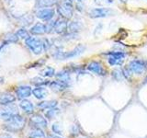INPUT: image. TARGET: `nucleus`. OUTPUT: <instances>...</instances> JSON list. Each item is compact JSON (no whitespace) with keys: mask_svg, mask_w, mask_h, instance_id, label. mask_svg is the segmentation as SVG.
Returning a JSON list of instances; mask_svg holds the SVG:
<instances>
[{"mask_svg":"<svg viewBox=\"0 0 147 138\" xmlns=\"http://www.w3.org/2000/svg\"><path fill=\"white\" fill-rule=\"evenodd\" d=\"M26 119L21 116L20 113L15 114L10 119L6 121L5 123V128L7 129V132H18L25 126Z\"/></svg>","mask_w":147,"mask_h":138,"instance_id":"nucleus-1","label":"nucleus"},{"mask_svg":"<svg viewBox=\"0 0 147 138\" xmlns=\"http://www.w3.org/2000/svg\"><path fill=\"white\" fill-rule=\"evenodd\" d=\"M86 46L79 44L77 45L76 48H74L73 50L69 51V52H63L62 50H57L56 52L53 53V57L56 58L58 60H67V59H72L79 56L80 54H82L85 52Z\"/></svg>","mask_w":147,"mask_h":138,"instance_id":"nucleus-2","label":"nucleus"},{"mask_svg":"<svg viewBox=\"0 0 147 138\" xmlns=\"http://www.w3.org/2000/svg\"><path fill=\"white\" fill-rule=\"evenodd\" d=\"M57 13L62 18L70 20L74 16V7L72 0H62L57 6Z\"/></svg>","mask_w":147,"mask_h":138,"instance_id":"nucleus-3","label":"nucleus"},{"mask_svg":"<svg viewBox=\"0 0 147 138\" xmlns=\"http://www.w3.org/2000/svg\"><path fill=\"white\" fill-rule=\"evenodd\" d=\"M25 45L29 48L30 51L36 55H39L43 53L44 50V44H43V40H40L37 37H32L30 36L29 38L25 40Z\"/></svg>","mask_w":147,"mask_h":138,"instance_id":"nucleus-4","label":"nucleus"},{"mask_svg":"<svg viewBox=\"0 0 147 138\" xmlns=\"http://www.w3.org/2000/svg\"><path fill=\"white\" fill-rule=\"evenodd\" d=\"M126 57V53L121 51H114L108 53V63L109 66H121Z\"/></svg>","mask_w":147,"mask_h":138,"instance_id":"nucleus-5","label":"nucleus"},{"mask_svg":"<svg viewBox=\"0 0 147 138\" xmlns=\"http://www.w3.org/2000/svg\"><path fill=\"white\" fill-rule=\"evenodd\" d=\"M114 11L109 7H95L92 8L88 12V16L91 18H101L111 16Z\"/></svg>","mask_w":147,"mask_h":138,"instance_id":"nucleus-6","label":"nucleus"},{"mask_svg":"<svg viewBox=\"0 0 147 138\" xmlns=\"http://www.w3.org/2000/svg\"><path fill=\"white\" fill-rule=\"evenodd\" d=\"M129 69L131 71L132 74H135V75H142L146 70V63L142 60H132L128 64Z\"/></svg>","mask_w":147,"mask_h":138,"instance_id":"nucleus-7","label":"nucleus"},{"mask_svg":"<svg viewBox=\"0 0 147 138\" xmlns=\"http://www.w3.org/2000/svg\"><path fill=\"white\" fill-rule=\"evenodd\" d=\"M18 113V107L13 104H9L7 106H3V108L0 110V118L4 120L5 122L7 121L8 119H10L15 114Z\"/></svg>","mask_w":147,"mask_h":138,"instance_id":"nucleus-8","label":"nucleus"},{"mask_svg":"<svg viewBox=\"0 0 147 138\" xmlns=\"http://www.w3.org/2000/svg\"><path fill=\"white\" fill-rule=\"evenodd\" d=\"M55 15V10L52 7H44L39 8L36 11V17L43 21H50L52 20Z\"/></svg>","mask_w":147,"mask_h":138,"instance_id":"nucleus-9","label":"nucleus"},{"mask_svg":"<svg viewBox=\"0 0 147 138\" xmlns=\"http://www.w3.org/2000/svg\"><path fill=\"white\" fill-rule=\"evenodd\" d=\"M86 69L89 72L94 73L96 76H105L106 75V69L103 66V64L98 61H91L87 64Z\"/></svg>","mask_w":147,"mask_h":138,"instance_id":"nucleus-10","label":"nucleus"},{"mask_svg":"<svg viewBox=\"0 0 147 138\" xmlns=\"http://www.w3.org/2000/svg\"><path fill=\"white\" fill-rule=\"evenodd\" d=\"M15 94L17 96V99H20V100L25 99L31 96L32 89L30 86H28V85L20 86L15 89Z\"/></svg>","mask_w":147,"mask_h":138,"instance_id":"nucleus-11","label":"nucleus"},{"mask_svg":"<svg viewBox=\"0 0 147 138\" xmlns=\"http://www.w3.org/2000/svg\"><path fill=\"white\" fill-rule=\"evenodd\" d=\"M30 123L32 124L33 127L37 128H46L48 125V122L43 116H41L40 114H34L30 117Z\"/></svg>","mask_w":147,"mask_h":138,"instance_id":"nucleus-12","label":"nucleus"},{"mask_svg":"<svg viewBox=\"0 0 147 138\" xmlns=\"http://www.w3.org/2000/svg\"><path fill=\"white\" fill-rule=\"evenodd\" d=\"M68 30V22L67 20L64 18H59V20H55L54 24V30L53 31L56 32L57 34H63Z\"/></svg>","mask_w":147,"mask_h":138,"instance_id":"nucleus-13","label":"nucleus"},{"mask_svg":"<svg viewBox=\"0 0 147 138\" xmlns=\"http://www.w3.org/2000/svg\"><path fill=\"white\" fill-rule=\"evenodd\" d=\"M17 97L12 94L11 92H3L0 94V105L7 106L9 104H13L16 101Z\"/></svg>","mask_w":147,"mask_h":138,"instance_id":"nucleus-14","label":"nucleus"},{"mask_svg":"<svg viewBox=\"0 0 147 138\" xmlns=\"http://www.w3.org/2000/svg\"><path fill=\"white\" fill-rule=\"evenodd\" d=\"M30 32L32 35H43L45 33H47V30H46V25L43 24L41 22H38L36 23L35 25H33L30 30Z\"/></svg>","mask_w":147,"mask_h":138,"instance_id":"nucleus-15","label":"nucleus"},{"mask_svg":"<svg viewBox=\"0 0 147 138\" xmlns=\"http://www.w3.org/2000/svg\"><path fill=\"white\" fill-rule=\"evenodd\" d=\"M20 108L27 114H32L34 112V105L29 99H22L20 102Z\"/></svg>","mask_w":147,"mask_h":138,"instance_id":"nucleus-16","label":"nucleus"},{"mask_svg":"<svg viewBox=\"0 0 147 138\" xmlns=\"http://www.w3.org/2000/svg\"><path fill=\"white\" fill-rule=\"evenodd\" d=\"M32 95H33L37 99H43L48 95V91L44 87H36L32 89Z\"/></svg>","mask_w":147,"mask_h":138,"instance_id":"nucleus-17","label":"nucleus"},{"mask_svg":"<svg viewBox=\"0 0 147 138\" xmlns=\"http://www.w3.org/2000/svg\"><path fill=\"white\" fill-rule=\"evenodd\" d=\"M55 77H56V79L62 81L63 83H65V84L69 87L71 83V76H70V73L66 70H62L58 72L57 74H55Z\"/></svg>","mask_w":147,"mask_h":138,"instance_id":"nucleus-18","label":"nucleus"},{"mask_svg":"<svg viewBox=\"0 0 147 138\" xmlns=\"http://www.w3.org/2000/svg\"><path fill=\"white\" fill-rule=\"evenodd\" d=\"M50 87L52 89L53 91H56V92H60V91H63L68 87V86L65 84V83H63L62 81H60L58 79L54 80V81H51L50 84H49Z\"/></svg>","mask_w":147,"mask_h":138,"instance_id":"nucleus-19","label":"nucleus"},{"mask_svg":"<svg viewBox=\"0 0 147 138\" xmlns=\"http://www.w3.org/2000/svg\"><path fill=\"white\" fill-rule=\"evenodd\" d=\"M83 29V24L80 20H73L68 24V31L71 33H77Z\"/></svg>","mask_w":147,"mask_h":138,"instance_id":"nucleus-20","label":"nucleus"},{"mask_svg":"<svg viewBox=\"0 0 147 138\" xmlns=\"http://www.w3.org/2000/svg\"><path fill=\"white\" fill-rule=\"evenodd\" d=\"M56 106H57L56 100H47V101H42V102L38 103L37 107L41 110H48L50 109L55 108Z\"/></svg>","mask_w":147,"mask_h":138,"instance_id":"nucleus-21","label":"nucleus"},{"mask_svg":"<svg viewBox=\"0 0 147 138\" xmlns=\"http://www.w3.org/2000/svg\"><path fill=\"white\" fill-rule=\"evenodd\" d=\"M30 138H46V135L41 128L33 127L29 133Z\"/></svg>","mask_w":147,"mask_h":138,"instance_id":"nucleus-22","label":"nucleus"},{"mask_svg":"<svg viewBox=\"0 0 147 138\" xmlns=\"http://www.w3.org/2000/svg\"><path fill=\"white\" fill-rule=\"evenodd\" d=\"M57 3V0H37L36 1V8H44L51 7Z\"/></svg>","mask_w":147,"mask_h":138,"instance_id":"nucleus-23","label":"nucleus"},{"mask_svg":"<svg viewBox=\"0 0 147 138\" xmlns=\"http://www.w3.org/2000/svg\"><path fill=\"white\" fill-rule=\"evenodd\" d=\"M31 83L33 85H35L36 87H44V86L49 85L50 81L46 80V79H44V78L40 77V76H36V77H33L31 79Z\"/></svg>","mask_w":147,"mask_h":138,"instance_id":"nucleus-24","label":"nucleus"},{"mask_svg":"<svg viewBox=\"0 0 147 138\" xmlns=\"http://www.w3.org/2000/svg\"><path fill=\"white\" fill-rule=\"evenodd\" d=\"M40 75L43 77H53L55 76V70L53 67L47 66L40 72Z\"/></svg>","mask_w":147,"mask_h":138,"instance_id":"nucleus-25","label":"nucleus"},{"mask_svg":"<svg viewBox=\"0 0 147 138\" xmlns=\"http://www.w3.org/2000/svg\"><path fill=\"white\" fill-rule=\"evenodd\" d=\"M59 113H60V110H58L56 107H55V108L48 110L45 113V116H46V118L52 120V119H54L55 117H56Z\"/></svg>","mask_w":147,"mask_h":138,"instance_id":"nucleus-26","label":"nucleus"},{"mask_svg":"<svg viewBox=\"0 0 147 138\" xmlns=\"http://www.w3.org/2000/svg\"><path fill=\"white\" fill-rule=\"evenodd\" d=\"M112 76L114 77V79H116L117 81L122 80L123 78H125L123 76L122 69H114L112 72Z\"/></svg>","mask_w":147,"mask_h":138,"instance_id":"nucleus-27","label":"nucleus"},{"mask_svg":"<svg viewBox=\"0 0 147 138\" xmlns=\"http://www.w3.org/2000/svg\"><path fill=\"white\" fill-rule=\"evenodd\" d=\"M17 35H18V38H21V39H24V40H26L27 38H29L30 37L29 31H28L26 29H24V28H21V29L18 30L17 31Z\"/></svg>","mask_w":147,"mask_h":138,"instance_id":"nucleus-28","label":"nucleus"},{"mask_svg":"<svg viewBox=\"0 0 147 138\" xmlns=\"http://www.w3.org/2000/svg\"><path fill=\"white\" fill-rule=\"evenodd\" d=\"M18 41V37L17 35V33H8L5 39V41L6 43H17Z\"/></svg>","mask_w":147,"mask_h":138,"instance_id":"nucleus-29","label":"nucleus"},{"mask_svg":"<svg viewBox=\"0 0 147 138\" xmlns=\"http://www.w3.org/2000/svg\"><path fill=\"white\" fill-rule=\"evenodd\" d=\"M52 130L54 133H56V135H62L63 133V130L59 123H53L52 126Z\"/></svg>","mask_w":147,"mask_h":138,"instance_id":"nucleus-30","label":"nucleus"},{"mask_svg":"<svg viewBox=\"0 0 147 138\" xmlns=\"http://www.w3.org/2000/svg\"><path fill=\"white\" fill-rule=\"evenodd\" d=\"M114 1L113 0H95V3L98 6H106V5H110Z\"/></svg>","mask_w":147,"mask_h":138,"instance_id":"nucleus-31","label":"nucleus"},{"mask_svg":"<svg viewBox=\"0 0 147 138\" xmlns=\"http://www.w3.org/2000/svg\"><path fill=\"white\" fill-rule=\"evenodd\" d=\"M0 138H13L11 135H9L7 133H2V135H0Z\"/></svg>","mask_w":147,"mask_h":138,"instance_id":"nucleus-32","label":"nucleus"},{"mask_svg":"<svg viewBox=\"0 0 147 138\" xmlns=\"http://www.w3.org/2000/svg\"><path fill=\"white\" fill-rule=\"evenodd\" d=\"M48 138H62L61 136H58V135H50L48 136Z\"/></svg>","mask_w":147,"mask_h":138,"instance_id":"nucleus-33","label":"nucleus"},{"mask_svg":"<svg viewBox=\"0 0 147 138\" xmlns=\"http://www.w3.org/2000/svg\"><path fill=\"white\" fill-rule=\"evenodd\" d=\"M119 1H121L122 4H126L128 2V0H119Z\"/></svg>","mask_w":147,"mask_h":138,"instance_id":"nucleus-34","label":"nucleus"},{"mask_svg":"<svg viewBox=\"0 0 147 138\" xmlns=\"http://www.w3.org/2000/svg\"><path fill=\"white\" fill-rule=\"evenodd\" d=\"M83 1H85V0H77V2H83Z\"/></svg>","mask_w":147,"mask_h":138,"instance_id":"nucleus-35","label":"nucleus"},{"mask_svg":"<svg viewBox=\"0 0 147 138\" xmlns=\"http://www.w3.org/2000/svg\"><path fill=\"white\" fill-rule=\"evenodd\" d=\"M145 82H146V83H147V76H146V77H145Z\"/></svg>","mask_w":147,"mask_h":138,"instance_id":"nucleus-36","label":"nucleus"},{"mask_svg":"<svg viewBox=\"0 0 147 138\" xmlns=\"http://www.w3.org/2000/svg\"><path fill=\"white\" fill-rule=\"evenodd\" d=\"M146 68H147V63H146Z\"/></svg>","mask_w":147,"mask_h":138,"instance_id":"nucleus-37","label":"nucleus"}]
</instances>
